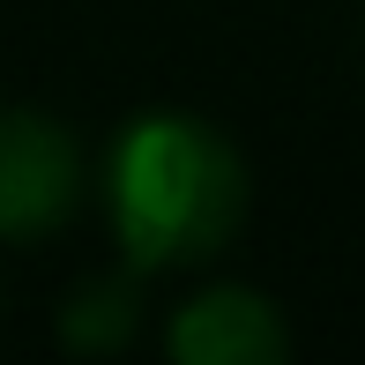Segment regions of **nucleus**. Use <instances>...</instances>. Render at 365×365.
<instances>
[{
    "label": "nucleus",
    "mask_w": 365,
    "mask_h": 365,
    "mask_svg": "<svg viewBox=\"0 0 365 365\" xmlns=\"http://www.w3.org/2000/svg\"><path fill=\"white\" fill-rule=\"evenodd\" d=\"M142 284H149V276H135L127 261H120V269H105V276H82V284L60 298V313H53L60 351H75V358H112V351H127V343L142 336Z\"/></svg>",
    "instance_id": "20e7f679"
},
{
    "label": "nucleus",
    "mask_w": 365,
    "mask_h": 365,
    "mask_svg": "<svg viewBox=\"0 0 365 365\" xmlns=\"http://www.w3.org/2000/svg\"><path fill=\"white\" fill-rule=\"evenodd\" d=\"M90 202V157L75 127L38 105H0V246H38Z\"/></svg>",
    "instance_id": "f03ea898"
},
{
    "label": "nucleus",
    "mask_w": 365,
    "mask_h": 365,
    "mask_svg": "<svg viewBox=\"0 0 365 365\" xmlns=\"http://www.w3.org/2000/svg\"><path fill=\"white\" fill-rule=\"evenodd\" d=\"M298 351L291 321L269 291L254 284H209L179 298L164 321V358L172 365H284Z\"/></svg>",
    "instance_id": "7ed1b4c3"
},
{
    "label": "nucleus",
    "mask_w": 365,
    "mask_h": 365,
    "mask_svg": "<svg viewBox=\"0 0 365 365\" xmlns=\"http://www.w3.org/2000/svg\"><path fill=\"white\" fill-rule=\"evenodd\" d=\"M97 202H105L112 246L135 276H179L209 269L231 254L254 209V179H246L239 142L217 120L179 105H149L120 120L97 164Z\"/></svg>",
    "instance_id": "f257e3e1"
}]
</instances>
